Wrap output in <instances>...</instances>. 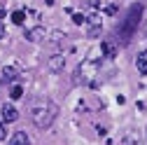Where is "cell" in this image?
<instances>
[{
    "label": "cell",
    "mask_w": 147,
    "mask_h": 145,
    "mask_svg": "<svg viewBox=\"0 0 147 145\" xmlns=\"http://www.w3.org/2000/svg\"><path fill=\"white\" fill-rule=\"evenodd\" d=\"M47 68H49L51 72H61V70L65 68V56H63V54H54V56L47 61Z\"/></svg>",
    "instance_id": "obj_6"
},
{
    "label": "cell",
    "mask_w": 147,
    "mask_h": 145,
    "mask_svg": "<svg viewBox=\"0 0 147 145\" xmlns=\"http://www.w3.org/2000/svg\"><path fill=\"white\" fill-rule=\"evenodd\" d=\"M84 19H86L84 14H72V21H75V24H80V26L84 24Z\"/></svg>",
    "instance_id": "obj_15"
},
{
    "label": "cell",
    "mask_w": 147,
    "mask_h": 145,
    "mask_svg": "<svg viewBox=\"0 0 147 145\" xmlns=\"http://www.w3.org/2000/svg\"><path fill=\"white\" fill-rule=\"evenodd\" d=\"M7 138V126H5V122L0 119V140H5Z\"/></svg>",
    "instance_id": "obj_14"
},
{
    "label": "cell",
    "mask_w": 147,
    "mask_h": 145,
    "mask_svg": "<svg viewBox=\"0 0 147 145\" xmlns=\"http://www.w3.org/2000/svg\"><path fill=\"white\" fill-rule=\"evenodd\" d=\"M26 21V14L21 12V9H16V12H12V24H16V26H21Z\"/></svg>",
    "instance_id": "obj_12"
},
{
    "label": "cell",
    "mask_w": 147,
    "mask_h": 145,
    "mask_svg": "<svg viewBox=\"0 0 147 145\" xmlns=\"http://www.w3.org/2000/svg\"><path fill=\"white\" fill-rule=\"evenodd\" d=\"M145 33H147V28H145Z\"/></svg>",
    "instance_id": "obj_18"
},
{
    "label": "cell",
    "mask_w": 147,
    "mask_h": 145,
    "mask_svg": "<svg viewBox=\"0 0 147 145\" xmlns=\"http://www.w3.org/2000/svg\"><path fill=\"white\" fill-rule=\"evenodd\" d=\"M3 16H5V12H3V9H0V19H3Z\"/></svg>",
    "instance_id": "obj_17"
},
{
    "label": "cell",
    "mask_w": 147,
    "mask_h": 145,
    "mask_svg": "<svg viewBox=\"0 0 147 145\" xmlns=\"http://www.w3.org/2000/svg\"><path fill=\"white\" fill-rule=\"evenodd\" d=\"M121 145H145V140L136 133V131H128L126 136H124V140H121Z\"/></svg>",
    "instance_id": "obj_11"
},
{
    "label": "cell",
    "mask_w": 147,
    "mask_h": 145,
    "mask_svg": "<svg viewBox=\"0 0 147 145\" xmlns=\"http://www.w3.org/2000/svg\"><path fill=\"white\" fill-rule=\"evenodd\" d=\"M5 33H7V30H5V24H0V40L5 38Z\"/></svg>",
    "instance_id": "obj_16"
},
{
    "label": "cell",
    "mask_w": 147,
    "mask_h": 145,
    "mask_svg": "<svg viewBox=\"0 0 147 145\" xmlns=\"http://www.w3.org/2000/svg\"><path fill=\"white\" fill-rule=\"evenodd\" d=\"M9 145H30V138L26 136V131H16L9 136Z\"/></svg>",
    "instance_id": "obj_10"
},
{
    "label": "cell",
    "mask_w": 147,
    "mask_h": 145,
    "mask_svg": "<svg viewBox=\"0 0 147 145\" xmlns=\"http://www.w3.org/2000/svg\"><path fill=\"white\" fill-rule=\"evenodd\" d=\"M45 38H47V30L42 26H35V28L26 30V40L28 42H45Z\"/></svg>",
    "instance_id": "obj_5"
},
{
    "label": "cell",
    "mask_w": 147,
    "mask_h": 145,
    "mask_svg": "<svg viewBox=\"0 0 147 145\" xmlns=\"http://www.w3.org/2000/svg\"><path fill=\"white\" fill-rule=\"evenodd\" d=\"M142 5H133L131 9H128V14H126V19H124V24L119 26V42L121 45H128V40H131V35L136 33V28H138V21H140V16H142Z\"/></svg>",
    "instance_id": "obj_2"
},
{
    "label": "cell",
    "mask_w": 147,
    "mask_h": 145,
    "mask_svg": "<svg viewBox=\"0 0 147 145\" xmlns=\"http://www.w3.org/2000/svg\"><path fill=\"white\" fill-rule=\"evenodd\" d=\"M117 45H119V42H115V40L100 42V54H103V56H107V59H115V56H117Z\"/></svg>",
    "instance_id": "obj_7"
},
{
    "label": "cell",
    "mask_w": 147,
    "mask_h": 145,
    "mask_svg": "<svg viewBox=\"0 0 147 145\" xmlns=\"http://www.w3.org/2000/svg\"><path fill=\"white\" fill-rule=\"evenodd\" d=\"M9 96H12L14 101H16V98H21V96H24V87H21V84H14V87H12V91H9Z\"/></svg>",
    "instance_id": "obj_13"
},
{
    "label": "cell",
    "mask_w": 147,
    "mask_h": 145,
    "mask_svg": "<svg viewBox=\"0 0 147 145\" xmlns=\"http://www.w3.org/2000/svg\"><path fill=\"white\" fill-rule=\"evenodd\" d=\"M136 68H138V72L147 75V49L138 51V56H136Z\"/></svg>",
    "instance_id": "obj_9"
},
{
    "label": "cell",
    "mask_w": 147,
    "mask_h": 145,
    "mask_svg": "<svg viewBox=\"0 0 147 145\" xmlns=\"http://www.w3.org/2000/svg\"><path fill=\"white\" fill-rule=\"evenodd\" d=\"M0 119H3L5 124H9V122H16L19 119V110H16V108L12 105V103H3V108H0Z\"/></svg>",
    "instance_id": "obj_4"
},
{
    "label": "cell",
    "mask_w": 147,
    "mask_h": 145,
    "mask_svg": "<svg viewBox=\"0 0 147 145\" xmlns=\"http://www.w3.org/2000/svg\"><path fill=\"white\" fill-rule=\"evenodd\" d=\"M59 117V105L51 98H35L30 103V119L38 129H49Z\"/></svg>",
    "instance_id": "obj_1"
},
{
    "label": "cell",
    "mask_w": 147,
    "mask_h": 145,
    "mask_svg": "<svg viewBox=\"0 0 147 145\" xmlns=\"http://www.w3.org/2000/svg\"><path fill=\"white\" fill-rule=\"evenodd\" d=\"M3 77H5V82H16V80L21 77V72H19V68H16V66H5Z\"/></svg>",
    "instance_id": "obj_8"
},
{
    "label": "cell",
    "mask_w": 147,
    "mask_h": 145,
    "mask_svg": "<svg viewBox=\"0 0 147 145\" xmlns=\"http://www.w3.org/2000/svg\"><path fill=\"white\" fill-rule=\"evenodd\" d=\"M84 24H86V35H89V38H98V35H100L103 24H100V16L96 12H91L86 19H84Z\"/></svg>",
    "instance_id": "obj_3"
}]
</instances>
